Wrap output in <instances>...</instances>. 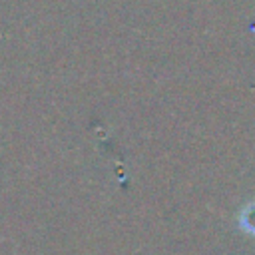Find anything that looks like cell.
<instances>
[{
	"label": "cell",
	"mask_w": 255,
	"mask_h": 255,
	"mask_svg": "<svg viewBox=\"0 0 255 255\" xmlns=\"http://www.w3.org/2000/svg\"><path fill=\"white\" fill-rule=\"evenodd\" d=\"M239 223H241V227H243L245 231H249V233L255 235V203L247 205V207L241 211V215H239Z\"/></svg>",
	"instance_id": "6da1fadb"
}]
</instances>
